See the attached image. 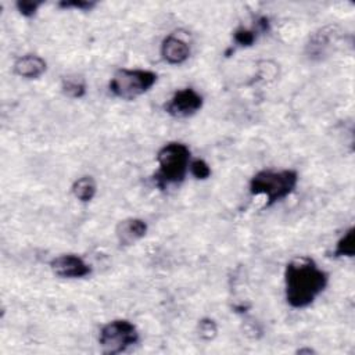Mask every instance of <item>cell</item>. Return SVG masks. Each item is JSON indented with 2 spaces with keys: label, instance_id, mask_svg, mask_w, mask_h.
<instances>
[{
  "label": "cell",
  "instance_id": "cell-3",
  "mask_svg": "<svg viewBox=\"0 0 355 355\" xmlns=\"http://www.w3.org/2000/svg\"><path fill=\"white\" fill-rule=\"evenodd\" d=\"M298 183V173L293 169H262L250 180V193L252 196H265L266 207L290 196Z\"/></svg>",
  "mask_w": 355,
  "mask_h": 355
},
{
  "label": "cell",
  "instance_id": "cell-1",
  "mask_svg": "<svg viewBox=\"0 0 355 355\" xmlns=\"http://www.w3.org/2000/svg\"><path fill=\"white\" fill-rule=\"evenodd\" d=\"M327 282V273L311 257L293 258L284 270L287 304L298 309L309 306L323 293Z\"/></svg>",
  "mask_w": 355,
  "mask_h": 355
},
{
  "label": "cell",
  "instance_id": "cell-4",
  "mask_svg": "<svg viewBox=\"0 0 355 355\" xmlns=\"http://www.w3.org/2000/svg\"><path fill=\"white\" fill-rule=\"evenodd\" d=\"M157 73L140 68L118 69L110 80V92L122 100H135L148 92L157 82Z\"/></svg>",
  "mask_w": 355,
  "mask_h": 355
},
{
  "label": "cell",
  "instance_id": "cell-9",
  "mask_svg": "<svg viewBox=\"0 0 355 355\" xmlns=\"http://www.w3.org/2000/svg\"><path fill=\"white\" fill-rule=\"evenodd\" d=\"M161 55L171 65L183 64L190 57V46L176 35H168L161 44Z\"/></svg>",
  "mask_w": 355,
  "mask_h": 355
},
{
  "label": "cell",
  "instance_id": "cell-10",
  "mask_svg": "<svg viewBox=\"0 0 355 355\" xmlns=\"http://www.w3.org/2000/svg\"><path fill=\"white\" fill-rule=\"evenodd\" d=\"M47 68L46 61L36 54H25L14 62V72L25 79H36L44 73Z\"/></svg>",
  "mask_w": 355,
  "mask_h": 355
},
{
  "label": "cell",
  "instance_id": "cell-6",
  "mask_svg": "<svg viewBox=\"0 0 355 355\" xmlns=\"http://www.w3.org/2000/svg\"><path fill=\"white\" fill-rule=\"evenodd\" d=\"M202 96L193 87H184L173 93L165 104V111L173 118H187L194 115L202 107Z\"/></svg>",
  "mask_w": 355,
  "mask_h": 355
},
{
  "label": "cell",
  "instance_id": "cell-8",
  "mask_svg": "<svg viewBox=\"0 0 355 355\" xmlns=\"http://www.w3.org/2000/svg\"><path fill=\"white\" fill-rule=\"evenodd\" d=\"M147 233V223L140 218H126L119 220L115 227V234L121 245H133Z\"/></svg>",
  "mask_w": 355,
  "mask_h": 355
},
{
  "label": "cell",
  "instance_id": "cell-14",
  "mask_svg": "<svg viewBox=\"0 0 355 355\" xmlns=\"http://www.w3.org/2000/svg\"><path fill=\"white\" fill-rule=\"evenodd\" d=\"M355 245H354V229L349 227L344 236L337 241L336 250L333 252L334 257H354Z\"/></svg>",
  "mask_w": 355,
  "mask_h": 355
},
{
  "label": "cell",
  "instance_id": "cell-11",
  "mask_svg": "<svg viewBox=\"0 0 355 355\" xmlns=\"http://www.w3.org/2000/svg\"><path fill=\"white\" fill-rule=\"evenodd\" d=\"M334 39V28L327 26L315 32L306 43V54L311 58H320Z\"/></svg>",
  "mask_w": 355,
  "mask_h": 355
},
{
  "label": "cell",
  "instance_id": "cell-2",
  "mask_svg": "<svg viewBox=\"0 0 355 355\" xmlns=\"http://www.w3.org/2000/svg\"><path fill=\"white\" fill-rule=\"evenodd\" d=\"M158 171L154 182L159 189L179 184L184 180L190 165V148L180 141L166 143L157 153Z\"/></svg>",
  "mask_w": 355,
  "mask_h": 355
},
{
  "label": "cell",
  "instance_id": "cell-17",
  "mask_svg": "<svg viewBox=\"0 0 355 355\" xmlns=\"http://www.w3.org/2000/svg\"><path fill=\"white\" fill-rule=\"evenodd\" d=\"M218 333V327H216V323L209 319V318H205V319H201L198 322V336L202 338V340H212L215 338Z\"/></svg>",
  "mask_w": 355,
  "mask_h": 355
},
{
  "label": "cell",
  "instance_id": "cell-16",
  "mask_svg": "<svg viewBox=\"0 0 355 355\" xmlns=\"http://www.w3.org/2000/svg\"><path fill=\"white\" fill-rule=\"evenodd\" d=\"M189 171L190 173L198 179V180H204V179H208L211 176V168L209 165L201 159V158H197V159H193L190 161V165H189Z\"/></svg>",
  "mask_w": 355,
  "mask_h": 355
},
{
  "label": "cell",
  "instance_id": "cell-13",
  "mask_svg": "<svg viewBox=\"0 0 355 355\" xmlns=\"http://www.w3.org/2000/svg\"><path fill=\"white\" fill-rule=\"evenodd\" d=\"M61 89L64 94L71 98H80L86 94V83L82 78H78V76L64 78Z\"/></svg>",
  "mask_w": 355,
  "mask_h": 355
},
{
  "label": "cell",
  "instance_id": "cell-7",
  "mask_svg": "<svg viewBox=\"0 0 355 355\" xmlns=\"http://www.w3.org/2000/svg\"><path fill=\"white\" fill-rule=\"evenodd\" d=\"M50 268L57 276L65 279H80L92 272L90 265L86 263L82 257L75 254H62L55 257L50 262Z\"/></svg>",
  "mask_w": 355,
  "mask_h": 355
},
{
  "label": "cell",
  "instance_id": "cell-12",
  "mask_svg": "<svg viewBox=\"0 0 355 355\" xmlns=\"http://www.w3.org/2000/svg\"><path fill=\"white\" fill-rule=\"evenodd\" d=\"M96 190L97 186L92 176H82L76 179L72 184V194L82 202L92 201L96 196Z\"/></svg>",
  "mask_w": 355,
  "mask_h": 355
},
{
  "label": "cell",
  "instance_id": "cell-15",
  "mask_svg": "<svg viewBox=\"0 0 355 355\" xmlns=\"http://www.w3.org/2000/svg\"><path fill=\"white\" fill-rule=\"evenodd\" d=\"M234 42L241 47L252 46L257 40V31L255 29H247V28H239L233 33Z\"/></svg>",
  "mask_w": 355,
  "mask_h": 355
},
{
  "label": "cell",
  "instance_id": "cell-5",
  "mask_svg": "<svg viewBox=\"0 0 355 355\" xmlns=\"http://www.w3.org/2000/svg\"><path fill=\"white\" fill-rule=\"evenodd\" d=\"M139 341L136 326L126 319H115L105 323L98 334V344L104 354L115 355L125 352Z\"/></svg>",
  "mask_w": 355,
  "mask_h": 355
},
{
  "label": "cell",
  "instance_id": "cell-19",
  "mask_svg": "<svg viewBox=\"0 0 355 355\" xmlns=\"http://www.w3.org/2000/svg\"><path fill=\"white\" fill-rule=\"evenodd\" d=\"M96 6L94 1L87 0H62L58 3V7L61 8H75L79 11H89Z\"/></svg>",
  "mask_w": 355,
  "mask_h": 355
},
{
  "label": "cell",
  "instance_id": "cell-18",
  "mask_svg": "<svg viewBox=\"0 0 355 355\" xmlns=\"http://www.w3.org/2000/svg\"><path fill=\"white\" fill-rule=\"evenodd\" d=\"M43 4V1H37V0H19L15 3L17 10L19 11L21 15L31 18L36 14L37 8Z\"/></svg>",
  "mask_w": 355,
  "mask_h": 355
}]
</instances>
